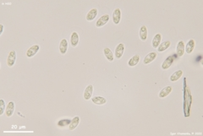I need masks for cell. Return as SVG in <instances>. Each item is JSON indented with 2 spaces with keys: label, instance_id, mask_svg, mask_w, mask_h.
Here are the masks:
<instances>
[{
  "label": "cell",
  "instance_id": "6da1fadb",
  "mask_svg": "<svg viewBox=\"0 0 203 136\" xmlns=\"http://www.w3.org/2000/svg\"><path fill=\"white\" fill-rule=\"evenodd\" d=\"M109 18H110L109 14H104L103 16H101L99 19H97V21L96 22V26L100 28V27L105 25L109 21Z\"/></svg>",
  "mask_w": 203,
  "mask_h": 136
},
{
  "label": "cell",
  "instance_id": "7a4b0ae2",
  "mask_svg": "<svg viewBox=\"0 0 203 136\" xmlns=\"http://www.w3.org/2000/svg\"><path fill=\"white\" fill-rule=\"evenodd\" d=\"M15 61H16V52L11 51L7 58V65L9 67H13L15 64Z\"/></svg>",
  "mask_w": 203,
  "mask_h": 136
},
{
  "label": "cell",
  "instance_id": "3957f363",
  "mask_svg": "<svg viewBox=\"0 0 203 136\" xmlns=\"http://www.w3.org/2000/svg\"><path fill=\"white\" fill-rule=\"evenodd\" d=\"M124 52V43H119L118 46L115 48V58L117 59L121 58L123 56Z\"/></svg>",
  "mask_w": 203,
  "mask_h": 136
},
{
  "label": "cell",
  "instance_id": "277c9868",
  "mask_svg": "<svg viewBox=\"0 0 203 136\" xmlns=\"http://www.w3.org/2000/svg\"><path fill=\"white\" fill-rule=\"evenodd\" d=\"M157 56V52H149L147 56L144 58L143 64H151V62H153L155 59H156Z\"/></svg>",
  "mask_w": 203,
  "mask_h": 136
},
{
  "label": "cell",
  "instance_id": "5b68a950",
  "mask_svg": "<svg viewBox=\"0 0 203 136\" xmlns=\"http://www.w3.org/2000/svg\"><path fill=\"white\" fill-rule=\"evenodd\" d=\"M121 20V10L119 8H117L113 12V22L115 25H118Z\"/></svg>",
  "mask_w": 203,
  "mask_h": 136
},
{
  "label": "cell",
  "instance_id": "8992f818",
  "mask_svg": "<svg viewBox=\"0 0 203 136\" xmlns=\"http://www.w3.org/2000/svg\"><path fill=\"white\" fill-rule=\"evenodd\" d=\"M174 61H175V58H174V56L168 57L165 60H164V62L162 64V69H164V70L168 69H169L170 67L172 66V64H173Z\"/></svg>",
  "mask_w": 203,
  "mask_h": 136
},
{
  "label": "cell",
  "instance_id": "52a82bcc",
  "mask_svg": "<svg viewBox=\"0 0 203 136\" xmlns=\"http://www.w3.org/2000/svg\"><path fill=\"white\" fill-rule=\"evenodd\" d=\"M68 47H69L68 41L66 39H62L60 41V43H59V52L62 55H64L66 53L67 51H68Z\"/></svg>",
  "mask_w": 203,
  "mask_h": 136
},
{
  "label": "cell",
  "instance_id": "ba28073f",
  "mask_svg": "<svg viewBox=\"0 0 203 136\" xmlns=\"http://www.w3.org/2000/svg\"><path fill=\"white\" fill-rule=\"evenodd\" d=\"M14 108H15V105H14V102H10L7 107H6V109H5V114L7 117H11L13 114H14Z\"/></svg>",
  "mask_w": 203,
  "mask_h": 136
},
{
  "label": "cell",
  "instance_id": "9c48e42d",
  "mask_svg": "<svg viewBox=\"0 0 203 136\" xmlns=\"http://www.w3.org/2000/svg\"><path fill=\"white\" fill-rule=\"evenodd\" d=\"M172 90H173V87L172 86H169H169H166V87L161 90L159 94H158V96L160 98H164V97L168 96L172 92Z\"/></svg>",
  "mask_w": 203,
  "mask_h": 136
},
{
  "label": "cell",
  "instance_id": "30bf717a",
  "mask_svg": "<svg viewBox=\"0 0 203 136\" xmlns=\"http://www.w3.org/2000/svg\"><path fill=\"white\" fill-rule=\"evenodd\" d=\"M162 35L160 33H157L154 36V37L152 39V42H151V45L153 48H157L159 47L161 43H162Z\"/></svg>",
  "mask_w": 203,
  "mask_h": 136
},
{
  "label": "cell",
  "instance_id": "8fae6325",
  "mask_svg": "<svg viewBox=\"0 0 203 136\" xmlns=\"http://www.w3.org/2000/svg\"><path fill=\"white\" fill-rule=\"evenodd\" d=\"M139 35H140V38H141L142 42H146L147 41V37H148V30H147L146 25H142L141 27Z\"/></svg>",
  "mask_w": 203,
  "mask_h": 136
},
{
  "label": "cell",
  "instance_id": "7c38bea8",
  "mask_svg": "<svg viewBox=\"0 0 203 136\" xmlns=\"http://www.w3.org/2000/svg\"><path fill=\"white\" fill-rule=\"evenodd\" d=\"M39 45H33V46H31V47L29 48L28 50H27V52H26V56L28 57V58H31V57H34L37 52L39 51Z\"/></svg>",
  "mask_w": 203,
  "mask_h": 136
},
{
  "label": "cell",
  "instance_id": "4fadbf2b",
  "mask_svg": "<svg viewBox=\"0 0 203 136\" xmlns=\"http://www.w3.org/2000/svg\"><path fill=\"white\" fill-rule=\"evenodd\" d=\"M92 93H93V85L89 84L88 86H86L85 91H84V98H85V100H86V101L90 100L91 98Z\"/></svg>",
  "mask_w": 203,
  "mask_h": 136
},
{
  "label": "cell",
  "instance_id": "5bb4252c",
  "mask_svg": "<svg viewBox=\"0 0 203 136\" xmlns=\"http://www.w3.org/2000/svg\"><path fill=\"white\" fill-rule=\"evenodd\" d=\"M97 13H98V10L97 9H92V10H91L87 14H86V17H85V19L87 21H92L93 19H95V18L97 17Z\"/></svg>",
  "mask_w": 203,
  "mask_h": 136
},
{
  "label": "cell",
  "instance_id": "9a60e30c",
  "mask_svg": "<svg viewBox=\"0 0 203 136\" xmlns=\"http://www.w3.org/2000/svg\"><path fill=\"white\" fill-rule=\"evenodd\" d=\"M176 53L179 57H182L184 53V43L183 41H180L176 47Z\"/></svg>",
  "mask_w": 203,
  "mask_h": 136
},
{
  "label": "cell",
  "instance_id": "2e32d148",
  "mask_svg": "<svg viewBox=\"0 0 203 136\" xmlns=\"http://www.w3.org/2000/svg\"><path fill=\"white\" fill-rule=\"evenodd\" d=\"M194 48H195V41L193 39H190L188 43L186 44V46H184V52L187 54H190L193 52Z\"/></svg>",
  "mask_w": 203,
  "mask_h": 136
},
{
  "label": "cell",
  "instance_id": "e0dca14e",
  "mask_svg": "<svg viewBox=\"0 0 203 136\" xmlns=\"http://www.w3.org/2000/svg\"><path fill=\"white\" fill-rule=\"evenodd\" d=\"M182 75H183V70H177L175 71V73H173L172 75L170 76L169 80L171 82H176L177 80H179L182 77Z\"/></svg>",
  "mask_w": 203,
  "mask_h": 136
},
{
  "label": "cell",
  "instance_id": "ac0fdd59",
  "mask_svg": "<svg viewBox=\"0 0 203 136\" xmlns=\"http://www.w3.org/2000/svg\"><path fill=\"white\" fill-rule=\"evenodd\" d=\"M103 53L106 58L109 60V62H113V59H114V55H113V52L111 51V49L109 48V47H105L103 50Z\"/></svg>",
  "mask_w": 203,
  "mask_h": 136
},
{
  "label": "cell",
  "instance_id": "d6986e66",
  "mask_svg": "<svg viewBox=\"0 0 203 136\" xmlns=\"http://www.w3.org/2000/svg\"><path fill=\"white\" fill-rule=\"evenodd\" d=\"M70 42L73 47H76L78 45V43H79V35H78V33L76 31H74L71 34Z\"/></svg>",
  "mask_w": 203,
  "mask_h": 136
},
{
  "label": "cell",
  "instance_id": "ffe728a7",
  "mask_svg": "<svg viewBox=\"0 0 203 136\" xmlns=\"http://www.w3.org/2000/svg\"><path fill=\"white\" fill-rule=\"evenodd\" d=\"M170 46H171V42L170 41H165V42H163V43H161L160 45H159V47H157V52H164Z\"/></svg>",
  "mask_w": 203,
  "mask_h": 136
},
{
  "label": "cell",
  "instance_id": "44dd1931",
  "mask_svg": "<svg viewBox=\"0 0 203 136\" xmlns=\"http://www.w3.org/2000/svg\"><path fill=\"white\" fill-rule=\"evenodd\" d=\"M79 123H80V117H78V116H76V117L71 120V123H70V125H69V129L70 130H74L76 127L79 125Z\"/></svg>",
  "mask_w": 203,
  "mask_h": 136
},
{
  "label": "cell",
  "instance_id": "7402d4cb",
  "mask_svg": "<svg viewBox=\"0 0 203 136\" xmlns=\"http://www.w3.org/2000/svg\"><path fill=\"white\" fill-rule=\"evenodd\" d=\"M91 101L96 105H104L107 102V100L103 96H94L91 98Z\"/></svg>",
  "mask_w": 203,
  "mask_h": 136
},
{
  "label": "cell",
  "instance_id": "603a6c76",
  "mask_svg": "<svg viewBox=\"0 0 203 136\" xmlns=\"http://www.w3.org/2000/svg\"><path fill=\"white\" fill-rule=\"evenodd\" d=\"M140 62V55H134V56L128 61V65L130 67H134L138 64Z\"/></svg>",
  "mask_w": 203,
  "mask_h": 136
},
{
  "label": "cell",
  "instance_id": "cb8c5ba5",
  "mask_svg": "<svg viewBox=\"0 0 203 136\" xmlns=\"http://www.w3.org/2000/svg\"><path fill=\"white\" fill-rule=\"evenodd\" d=\"M71 123V120L70 119H63V120H60L58 123V125L61 127L67 126V125H70V123Z\"/></svg>",
  "mask_w": 203,
  "mask_h": 136
},
{
  "label": "cell",
  "instance_id": "d4e9b609",
  "mask_svg": "<svg viewBox=\"0 0 203 136\" xmlns=\"http://www.w3.org/2000/svg\"><path fill=\"white\" fill-rule=\"evenodd\" d=\"M5 103H4V101L3 100V99H1L0 100V115H3L4 113L5 112Z\"/></svg>",
  "mask_w": 203,
  "mask_h": 136
},
{
  "label": "cell",
  "instance_id": "484cf974",
  "mask_svg": "<svg viewBox=\"0 0 203 136\" xmlns=\"http://www.w3.org/2000/svg\"><path fill=\"white\" fill-rule=\"evenodd\" d=\"M0 27H1V32H0V34L2 35V34H3V31H4V25H0Z\"/></svg>",
  "mask_w": 203,
  "mask_h": 136
}]
</instances>
